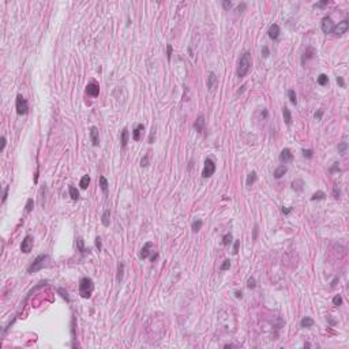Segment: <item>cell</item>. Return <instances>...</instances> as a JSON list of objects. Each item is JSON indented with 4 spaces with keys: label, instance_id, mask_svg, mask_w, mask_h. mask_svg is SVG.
<instances>
[{
    "label": "cell",
    "instance_id": "484cf974",
    "mask_svg": "<svg viewBox=\"0 0 349 349\" xmlns=\"http://www.w3.org/2000/svg\"><path fill=\"white\" fill-rule=\"evenodd\" d=\"M255 180H256V172H251L250 174H248V177H247V187H251L252 184L255 183Z\"/></svg>",
    "mask_w": 349,
    "mask_h": 349
},
{
    "label": "cell",
    "instance_id": "60d3db41",
    "mask_svg": "<svg viewBox=\"0 0 349 349\" xmlns=\"http://www.w3.org/2000/svg\"><path fill=\"white\" fill-rule=\"evenodd\" d=\"M33 206H34V201H33V199H27V203H26V213H30V211L33 210Z\"/></svg>",
    "mask_w": 349,
    "mask_h": 349
},
{
    "label": "cell",
    "instance_id": "ee69618b",
    "mask_svg": "<svg viewBox=\"0 0 349 349\" xmlns=\"http://www.w3.org/2000/svg\"><path fill=\"white\" fill-rule=\"evenodd\" d=\"M329 4V1L327 0H323V1H319V3H316V4L314 6V7H319V8H323L325 6H327Z\"/></svg>",
    "mask_w": 349,
    "mask_h": 349
},
{
    "label": "cell",
    "instance_id": "3957f363",
    "mask_svg": "<svg viewBox=\"0 0 349 349\" xmlns=\"http://www.w3.org/2000/svg\"><path fill=\"white\" fill-rule=\"evenodd\" d=\"M48 259V255H38L36 258V259L33 260V263L29 266V269H27V273H36V271H38V270H41V269L45 266V260Z\"/></svg>",
    "mask_w": 349,
    "mask_h": 349
},
{
    "label": "cell",
    "instance_id": "603a6c76",
    "mask_svg": "<svg viewBox=\"0 0 349 349\" xmlns=\"http://www.w3.org/2000/svg\"><path fill=\"white\" fill-rule=\"evenodd\" d=\"M282 115H284V120H285V123H287L288 125H291V123H292V115H291V111H289L287 107L282 108Z\"/></svg>",
    "mask_w": 349,
    "mask_h": 349
},
{
    "label": "cell",
    "instance_id": "7dc6e473",
    "mask_svg": "<svg viewBox=\"0 0 349 349\" xmlns=\"http://www.w3.org/2000/svg\"><path fill=\"white\" fill-rule=\"evenodd\" d=\"M222 6H224V8H225V10H229V8H231V7H232L233 4H232V1H228V0H224V1H222Z\"/></svg>",
    "mask_w": 349,
    "mask_h": 349
},
{
    "label": "cell",
    "instance_id": "9a60e30c",
    "mask_svg": "<svg viewBox=\"0 0 349 349\" xmlns=\"http://www.w3.org/2000/svg\"><path fill=\"white\" fill-rule=\"evenodd\" d=\"M145 130V125L143 124H138L132 131V139L134 141H141V136H142V132Z\"/></svg>",
    "mask_w": 349,
    "mask_h": 349
},
{
    "label": "cell",
    "instance_id": "7bdbcfd3",
    "mask_svg": "<svg viewBox=\"0 0 349 349\" xmlns=\"http://www.w3.org/2000/svg\"><path fill=\"white\" fill-rule=\"evenodd\" d=\"M57 292H59V293H62V297H63V299H66V300H67V301H70V299H68V296H67V292L64 291V289H62V288H59V289H57Z\"/></svg>",
    "mask_w": 349,
    "mask_h": 349
},
{
    "label": "cell",
    "instance_id": "94428289",
    "mask_svg": "<svg viewBox=\"0 0 349 349\" xmlns=\"http://www.w3.org/2000/svg\"><path fill=\"white\" fill-rule=\"evenodd\" d=\"M157 258H158V254H154V255L150 256V260H152V262H156Z\"/></svg>",
    "mask_w": 349,
    "mask_h": 349
},
{
    "label": "cell",
    "instance_id": "cb8c5ba5",
    "mask_svg": "<svg viewBox=\"0 0 349 349\" xmlns=\"http://www.w3.org/2000/svg\"><path fill=\"white\" fill-rule=\"evenodd\" d=\"M68 193H70L71 199H74V201H78V199H79V191H78L74 186H70V187H68Z\"/></svg>",
    "mask_w": 349,
    "mask_h": 349
},
{
    "label": "cell",
    "instance_id": "e0dca14e",
    "mask_svg": "<svg viewBox=\"0 0 349 349\" xmlns=\"http://www.w3.org/2000/svg\"><path fill=\"white\" fill-rule=\"evenodd\" d=\"M314 55H315V49H314V48H311V46H308V48L305 49L304 55H303V57H301V63L304 64L307 60H310V59L314 57Z\"/></svg>",
    "mask_w": 349,
    "mask_h": 349
},
{
    "label": "cell",
    "instance_id": "f6af8a7d",
    "mask_svg": "<svg viewBox=\"0 0 349 349\" xmlns=\"http://www.w3.org/2000/svg\"><path fill=\"white\" fill-rule=\"evenodd\" d=\"M96 247L98 248V251L102 250V243H101V239H100V237H96Z\"/></svg>",
    "mask_w": 349,
    "mask_h": 349
},
{
    "label": "cell",
    "instance_id": "836d02e7",
    "mask_svg": "<svg viewBox=\"0 0 349 349\" xmlns=\"http://www.w3.org/2000/svg\"><path fill=\"white\" fill-rule=\"evenodd\" d=\"M191 226H193L194 232H198V231L202 228V221L201 220H195V221H193V225H191Z\"/></svg>",
    "mask_w": 349,
    "mask_h": 349
},
{
    "label": "cell",
    "instance_id": "7c38bea8",
    "mask_svg": "<svg viewBox=\"0 0 349 349\" xmlns=\"http://www.w3.org/2000/svg\"><path fill=\"white\" fill-rule=\"evenodd\" d=\"M293 160V154L291 153L289 149H284L281 153H280V161L287 164V162H291Z\"/></svg>",
    "mask_w": 349,
    "mask_h": 349
},
{
    "label": "cell",
    "instance_id": "52a82bcc",
    "mask_svg": "<svg viewBox=\"0 0 349 349\" xmlns=\"http://www.w3.org/2000/svg\"><path fill=\"white\" fill-rule=\"evenodd\" d=\"M33 248V237L30 235L25 236V239L22 240V244H21V251L25 252V254H29Z\"/></svg>",
    "mask_w": 349,
    "mask_h": 349
},
{
    "label": "cell",
    "instance_id": "f5cc1de1",
    "mask_svg": "<svg viewBox=\"0 0 349 349\" xmlns=\"http://www.w3.org/2000/svg\"><path fill=\"white\" fill-rule=\"evenodd\" d=\"M170 56H172V45H168L166 46V57L170 59Z\"/></svg>",
    "mask_w": 349,
    "mask_h": 349
},
{
    "label": "cell",
    "instance_id": "5b68a950",
    "mask_svg": "<svg viewBox=\"0 0 349 349\" xmlns=\"http://www.w3.org/2000/svg\"><path fill=\"white\" fill-rule=\"evenodd\" d=\"M214 172H215V162L211 158H206L205 166H203V170H202V176L206 179V177H210Z\"/></svg>",
    "mask_w": 349,
    "mask_h": 349
},
{
    "label": "cell",
    "instance_id": "d590c367",
    "mask_svg": "<svg viewBox=\"0 0 349 349\" xmlns=\"http://www.w3.org/2000/svg\"><path fill=\"white\" fill-rule=\"evenodd\" d=\"M231 242H232V233H226V235L222 237V244H224V246H228Z\"/></svg>",
    "mask_w": 349,
    "mask_h": 349
},
{
    "label": "cell",
    "instance_id": "4dcf8cb0",
    "mask_svg": "<svg viewBox=\"0 0 349 349\" xmlns=\"http://www.w3.org/2000/svg\"><path fill=\"white\" fill-rule=\"evenodd\" d=\"M327 82H329V78H327L326 74H321V75L318 76V83H319L321 86L327 85Z\"/></svg>",
    "mask_w": 349,
    "mask_h": 349
},
{
    "label": "cell",
    "instance_id": "5bb4252c",
    "mask_svg": "<svg viewBox=\"0 0 349 349\" xmlns=\"http://www.w3.org/2000/svg\"><path fill=\"white\" fill-rule=\"evenodd\" d=\"M269 37H270L271 40H278V37H280V26H278L277 23H273V25L270 26V29H269Z\"/></svg>",
    "mask_w": 349,
    "mask_h": 349
},
{
    "label": "cell",
    "instance_id": "e575fe53",
    "mask_svg": "<svg viewBox=\"0 0 349 349\" xmlns=\"http://www.w3.org/2000/svg\"><path fill=\"white\" fill-rule=\"evenodd\" d=\"M229 267H231V260L225 259L224 262H222V265L220 266V270H221V271H225V270H228Z\"/></svg>",
    "mask_w": 349,
    "mask_h": 349
},
{
    "label": "cell",
    "instance_id": "11a10c76",
    "mask_svg": "<svg viewBox=\"0 0 349 349\" xmlns=\"http://www.w3.org/2000/svg\"><path fill=\"white\" fill-rule=\"evenodd\" d=\"M337 83L341 86V87H345V82H344V79L341 78V76H337Z\"/></svg>",
    "mask_w": 349,
    "mask_h": 349
},
{
    "label": "cell",
    "instance_id": "680465c9",
    "mask_svg": "<svg viewBox=\"0 0 349 349\" xmlns=\"http://www.w3.org/2000/svg\"><path fill=\"white\" fill-rule=\"evenodd\" d=\"M340 168H338V162H334V165L330 168V172H334V170H338Z\"/></svg>",
    "mask_w": 349,
    "mask_h": 349
},
{
    "label": "cell",
    "instance_id": "d6986e66",
    "mask_svg": "<svg viewBox=\"0 0 349 349\" xmlns=\"http://www.w3.org/2000/svg\"><path fill=\"white\" fill-rule=\"evenodd\" d=\"M101 221H102L104 226H109V224H111V211H109V209L104 210L102 217H101Z\"/></svg>",
    "mask_w": 349,
    "mask_h": 349
},
{
    "label": "cell",
    "instance_id": "8fae6325",
    "mask_svg": "<svg viewBox=\"0 0 349 349\" xmlns=\"http://www.w3.org/2000/svg\"><path fill=\"white\" fill-rule=\"evenodd\" d=\"M90 141L93 146H98L100 145V135H98V128L97 127H90Z\"/></svg>",
    "mask_w": 349,
    "mask_h": 349
},
{
    "label": "cell",
    "instance_id": "83f0119b",
    "mask_svg": "<svg viewBox=\"0 0 349 349\" xmlns=\"http://www.w3.org/2000/svg\"><path fill=\"white\" fill-rule=\"evenodd\" d=\"M108 180L104 177V176H100V187H101V190H102L104 193H108Z\"/></svg>",
    "mask_w": 349,
    "mask_h": 349
},
{
    "label": "cell",
    "instance_id": "c3c4849f",
    "mask_svg": "<svg viewBox=\"0 0 349 349\" xmlns=\"http://www.w3.org/2000/svg\"><path fill=\"white\" fill-rule=\"evenodd\" d=\"M8 186H6V188H4V193H3V199H1V202L4 203L6 202V199H7V197H8Z\"/></svg>",
    "mask_w": 349,
    "mask_h": 349
},
{
    "label": "cell",
    "instance_id": "30bf717a",
    "mask_svg": "<svg viewBox=\"0 0 349 349\" xmlns=\"http://www.w3.org/2000/svg\"><path fill=\"white\" fill-rule=\"evenodd\" d=\"M205 125H206V121H205V116L203 115H199L198 116V119L195 120V123H194V128H195V131L197 132H203L205 131Z\"/></svg>",
    "mask_w": 349,
    "mask_h": 349
},
{
    "label": "cell",
    "instance_id": "d6a6232c",
    "mask_svg": "<svg viewBox=\"0 0 349 349\" xmlns=\"http://www.w3.org/2000/svg\"><path fill=\"white\" fill-rule=\"evenodd\" d=\"M292 188L296 190V191H301V190H303V181H301V180L293 181V183H292Z\"/></svg>",
    "mask_w": 349,
    "mask_h": 349
},
{
    "label": "cell",
    "instance_id": "6f0895ef",
    "mask_svg": "<svg viewBox=\"0 0 349 349\" xmlns=\"http://www.w3.org/2000/svg\"><path fill=\"white\" fill-rule=\"evenodd\" d=\"M6 143H7V142H6V136H4V135H3V136H1V149H0L1 152L4 150V147H6Z\"/></svg>",
    "mask_w": 349,
    "mask_h": 349
},
{
    "label": "cell",
    "instance_id": "bcb514c9",
    "mask_svg": "<svg viewBox=\"0 0 349 349\" xmlns=\"http://www.w3.org/2000/svg\"><path fill=\"white\" fill-rule=\"evenodd\" d=\"M239 246H240V240H236L235 244H233V254H237V252H239Z\"/></svg>",
    "mask_w": 349,
    "mask_h": 349
},
{
    "label": "cell",
    "instance_id": "9f6ffc18",
    "mask_svg": "<svg viewBox=\"0 0 349 349\" xmlns=\"http://www.w3.org/2000/svg\"><path fill=\"white\" fill-rule=\"evenodd\" d=\"M246 7H247V4H246V3H242V4H239V6H237V11H240V12H242L243 10H246Z\"/></svg>",
    "mask_w": 349,
    "mask_h": 349
},
{
    "label": "cell",
    "instance_id": "d4e9b609",
    "mask_svg": "<svg viewBox=\"0 0 349 349\" xmlns=\"http://www.w3.org/2000/svg\"><path fill=\"white\" fill-rule=\"evenodd\" d=\"M89 184H90V177L87 176V174H85V176L81 179V181H79V186H81L82 190H86Z\"/></svg>",
    "mask_w": 349,
    "mask_h": 349
},
{
    "label": "cell",
    "instance_id": "2e32d148",
    "mask_svg": "<svg viewBox=\"0 0 349 349\" xmlns=\"http://www.w3.org/2000/svg\"><path fill=\"white\" fill-rule=\"evenodd\" d=\"M217 82H218V79H217L215 74H214V72H210V74H209V76H207V89L213 90L215 87V85H217Z\"/></svg>",
    "mask_w": 349,
    "mask_h": 349
},
{
    "label": "cell",
    "instance_id": "f1b7e54d",
    "mask_svg": "<svg viewBox=\"0 0 349 349\" xmlns=\"http://www.w3.org/2000/svg\"><path fill=\"white\" fill-rule=\"evenodd\" d=\"M76 248L81 251V252H86V251H89V250H86V248H85V244H83V239H82V237H78V239H76Z\"/></svg>",
    "mask_w": 349,
    "mask_h": 349
},
{
    "label": "cell",
    "instance_id": "b9f144b4",
    "mask_svg": "<svg viewBox=\"0 0 349 349\" xmlns=\"http://www.w3.org/2000/svg\"><path fill=\"white\" fill-rule=\"evenodd\" d=\"M303 156L304 157H307V158H312V156H314V152L311 150V149H307V150H303Z\"/></svg>",
    "mask_w": 349,
    "mask_h": 349
},
{
    "label": "cell",
    "instance_id": "8992f818",
    "mask_svg": "<svg viewBox=\"0 0 349 349\" xmlns=\"http://www.w3.org/2000/svg\"><path fill=\"white\" fill-rule=\"evenodd\" d=\"M348 29H349V22L346 19H344V21L338 22V25H336V26L333 27V31L336 33L337 36H342L344 33H346Z\"/></svg>",
    "mask_w": 349,
    "mask_h": 349
},
{
    "label": "cell",
    "instance_id": "4fadbf2b",
    "mask_svg": "<svg viewBox=\"0 0 349 349\" xmlns=\"http://www.w3.org/2000/svg\"><path fill=\"white\" fill-rule=\"evenodd\" d=\"M153 252V244L150 242L146 243L143 246V248L141 250V254H139V256H141V259H146V258H149V255Z\"/></svg>",
    "mask_w": 349,
    "mask_h": 349
},
{
    "label": "cell",
    "instance_id": "91938a15",
    "mask_svg": "<svg viewBox=\"0 0 349 349\" xmlns=\"http://www.w3.org/2000/svg\"><path fill=\"white\" fill-rule=\"evenodd\" d=\"M235 296H236L237 299H242V297H243V293H242V291H240V292H239V291H236V292H235Z\"/></svg>",
    "mask_w": 349,
    "mask_h": 349
},
{
    "label": "cell",
    "instance_id": "ffe728a7",
    "mask_svg": "<svg viewBox=\"0 0 349 349\" xmlns=\"http://www.w3.org/2000/svg\"><path fill=\"white\" fill-rule=\"evenodd\" d=\"M287 170H288V168L285 165H280L277 169L274 170V177H276V179H281L282 176L287 173Z\"/></svg>",
    "mask_w": 349,
    "mask_h": 349
},
{
    "label": "cell",
    "instance_id": "7a4b0ae2",
    "mask_svg": "<svg viewBox=\"0 0 349 349\" xmlns=\"http://www.w3.org/2000/svg\"><path fill=\"white\" fill-rule=\"evenodd\" d=\"M94 291V282L91 278L89 277H83L79 281V295L83 297V299H89L91 293Z\"/></svg>",
    "mask_w": 349,
    "mask_h": 349
},
{
    "label": "cell",
    "instance_id": "db71d44e",
    "mask_svg": "<svg viewBox=\"0 0 349 349\" xmlns=\"http://www.w3.org/2000/svg\"><path fill=\"white\" fill-rule=\"evenodd\" d=\"M322 115H323V109H319L318 112L315 113V119H316V120H321V119H322Z\"/></svg>",
    "mask_w": 349,
    "mask_h": 349
},
{
    "label": "cell",
    "instance_id": "74e56055",
    "mask_svg": "<svg viewBox=\"0 0 349 349\" xmlns=\"http://www.w3.org/2000/svg\"><path fill=\"white\" fill-rule=\"evenodd\" d=\"M346 149H348V143H346V142H341V143L338 145V153H340V154H344V153L346 152Z\"/></svg>",
    "mask_w": 349,
    "mask_h": 349
},
{
    "label": "cell",
    "instance_id": "ab89813d",
    "mask_svg": "<svg viewBox=\"0 0 349 349\" xmlns=\"http://www.w3.org/2000/svg\"><path fill=\"white\" fill-rule=\"evenodd\" d=\"M333 304L337 305V307L342 304V297H341V295H336L333 297Z\"/></svg>",
    "mask_w": 349,
    "mask_h": 349
},
{
    "label": "cell",
    "instance_id": "4316f807",
    "mask_svg": "<svg viewBox=\"0 0 349 349\" xmlns=\"http://www.w3.org/2000/svg\"><path fill=\"white\" fill-rule=\"evenodd\" d=\"M325 198H326V194L323 193V191H316V193L311 197V201H322Z\"/></svg>",
    "mask_w": 349,
    "mask_h": 349
},
{
    "label": "cell",
    "instance_id": "6125c7cd",
    "mask_svg": "<svg viewBox=\"0 0 349 349\" xmlns=\"http://www.w3.org/2000/svg\"><path fill=\"white\" fill-rule=\"evenodd\" d=\"M327 319H329L330 325H336V321H334V319H331V316H327Z\"/></svg>",
    "mask_w": 349,
    "mask_h": 349
},
{
    "label": "cell",
    "instance_id": "1f68e13d",
    "mask_svg": "<svg viewBox=\"0 0 349 349\" xmlns=\"http://www.w3.org/2000/svg\"><path fill=\"white\" fill-rule=\"evenodd\" d=\"M288 97H289V101H291L293 105H296L297 104V98H296V93H295V90H289L288 91Z\"/></svg>",
    "mask_w": 349,
    "mask_h": 349
},
{
    "label": "cell",
    "instance_id": "9c48e42d",
    "mask_svg": "<svg viewBox=\"0 0 349 349\" xmlns=\"http://www.w3.org/2000/svg\"><path fill=\"white\" fill-rule=\"evenodd\" d=\"M86 93L91 96V97H97L100 94V86L96 82H90L89 85L86 86Z\"/></svg>",
    "mask_w": 349,
    "mask_h": 349
},
{
    "label": "cell",
    "instance_id": "277c9868",
    "mask_svg": "<svg viewBox=\"0 0 349 349\" xmlns=\"http://www.w3.org/2000/svg\"><path fill=\"white\" fill-rule=\"evenodd\" d=\"M15 107H17V113H18V115H26L27 113V109H29V107H27V101L22 94H18V96H17Z\"/></svg>",
    "mask_w": 349,
    "mask_h": 349
},
{
    "label": "cell",
    "instance_id": "f35d334b",
    "mask_svg": "<svg viewBox=\"0 0 349 349\" xmlns=\"http://www.w3.org/2000/svg\"><path fill=\"white\" fill-rule=\"evenodd\" d=\"M333 197L336 198V199H340L341 198V190L338 188V186H334V187H333Z\"/></svg>",
    "mask_w": 349,
    "mask_h": 349
},
{
    "label": "cell",
    "instance_id": "8d00e7d4",
    "mask_svg": "<svg viewBox=\"0 0 349 349\" xmlns=\"http://www.w3.org/2000/svg\"><path fill=\"white\" fill-rule=\"evenodd\" d=\"M255 287H256L255 278L250 277V278H248V281H247V288H250V289H255Z\"/></svg>",
    "mask_w": 349,
    "mask_h": 349
},
{
    "label": "cell",
    "instance_id": "f907efd6",
    "mask_svg": "<svg viewBox=\"0 0 349 349\" xmlns=\"http://www.w3.org/2000/svg\"><path fill=\"white\" fill-rule=\"evenodd\" d=\"M258 237V225H254V233H252V240H256Z\"/></svg>",
    "mask_w": 349,
    "mask_h": 349
},
{
    "label": "cell",
    "instance_id": "ac0fdd59",
    "mask_svg": "<svg viewBox=\"0 0 349 349\" xmlns=\"http://www.w3.org/2000/svg\"><path fill=\"white\" fill-rule=\"evenodd\" d=\"M128 136H130V134H128V130H127V128H123V131H121V134H120V142H121V147H123V149L127 146Z\"/></svg>",
    "mask_w": 349,
    "mask_h": 349
},
{
    "label": "cell",
    "instance_id": "7402d4cb",
    "mask_svg": "<svg viewBox=\"0 0 349 349\" xmlns=\"http://www.w3.org/2000/svg\"><path fill=\"white\" fill-rule=\"evenodd\" d=\"M123 276H124V263L119 262V265H117V276H116L117 282L123 281Z\"/></svg>",
    "mask_w": 349,
    "mask_h": 349
},
{
    "label": "cell",
    "instance_id": "ba28073f",
    "mask_svg": "<svg viewBox=\"0 0 349 349\" xmlns=\"http://www.w3.org/2000/svg\"><path fill=\"white\" fill-rule=\"evenodd\" d=\"M333 27H334V23H333V21H331L330 17H325V18L322 19V30L325 34H329V33H331L333 31Z\"/></svg>",
    "mask_w": 349,
    "mask_h": 349
},
{
    "label": "cell",
    "instance_id": "f546056e",
    "mask_svg": "<svg viewBox=\"0 0 349 349\" xmlns=\"http://www.w3.org/2000/svg\"><path fill=\"white\" fill-rule=\"evenodd\" d=\"M149 162H150V153H146V154L142 157V160H141V166L146 168V166L149 165Z\"/></svg>",
    "mask_w": 349,
    "mask_h": 349
},
{
    "label": "cell",
    "instance_id": "6da1fadb",
    "mask_svg": "<svg viewBox=\"0 0 349 349\" xmlns=\"http://www.w3.org/2000/svg\"><path fill=\"white\" fill-rule=\"evenodd\" d=\"M251 66H252V60H251V53L250 52H244L242 55V57L239 60V67H237V76L239 78H244V76L250 72Z\"/></svg>",
    "mask_w": 349,
    "mask_h": 349
},
{
    "label": "cell",
    "instance_id": "be15d7a7",
    "mask_svg": "<svg viewBox=\"0 0 349 349\" xmlns=\"http://www.w3.org/2000/svg\"><path fill=\"white\" fill-rule=\"evenodd\" d=\"M337 281H338V278H334V280H333V282H331V288H334V287H336Z\"/></svg>",
    "mask_w": 349,
    "mask_h": 349
},
{
    "label": "cell",
    "instance_id": "44dd1931",
    "mask_svg": "<svg viewBox=\"0 0 349 349\" xmlns=\"http://www.w3.org/2000/svg\"><path fill=\"white\" fill-rule=\"evenodd\" d=\"M300 326L303 327V329H310V327H312L314 326V319L310 318V316H305V318L301 319Z\"/></svg>",
    "mask_w": 349,
    "mask_h": 349
},
{
    "label": "cell",
    "instance_id": "681fc988",
    "mask_svg": "<svg viewBox=\"0 0 349 349\" xmlns=\"http://www.w3.org/2000/svg\"><path fill=\"white\" fill-rule=\"evenodd\" d=\"M262 55H263V57H269L270 52H269V48H267V46H262Z\"/></svg>",
    "mask_w": 349,
    "mask_h": 349
},
{
    "label": "cell",
    "instance_id": "816d5d0a",
    "mask_svg": "<svg viewBox=\"0 0 349 349\" xmlns=\"http://www.w3.org/2000/svg\"><path fill=\"white\" fill-rule=\"evenodd\" d=\"M281 211H282V214L288 215V214H291L292 209H291V207H282V209H281Z\"/></svg>",
    "mask_w": 349,
    "mask_h": 349
}]
</instances>
